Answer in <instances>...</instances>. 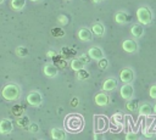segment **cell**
Returning a JSON list of instances; mask_svg holds the SVG:
<instances>
[{"mask_svg":"<svg viewBox=\"0 0 156 140\" xmlns=\"http://www.w3.org/2000/svg\"><path fill=\"white\" fill-rule=\"evenodd\" d=\"M119 79L127 84V83H132L133 79H134V73L130 68H123L121 72H119Z\"/></svg>","mask_w":156,"mask_h":140,"instance_id":"obj_7","label":"cell"},{"mask_svg":"<svg viewBox=\"0 0 156 140\" xmlns=\"http://www.w3.org/2000/svg\"><path fill=\"white\" fill-rule=\"evenodd\" d=\"M124 139L126 140H138V134L135 131H127Z\"/></svg>","mask_w":156,"mask_h":140,"instance_id":"obj_27","label":"cell"},{"mask_svg":"<svg viewBox=\"0 0 156 140\" xmlns=\"http://www.w3.org/2000/svg\"><path fill=\"white\" fill-rule=\"evenodd\" d=\"M16 123H17V125L21 127V128H27L28 124H29V118H28L27 116H22V117H20V118L16 121Z\"/></svg>","mask_w":156,"mask_h":140,"instance_id":"obj_22","label":"cell"},{"mask_svg":"<svg viewBox=\"0 0 156 140\" xmlns=\"http://www.w3.org/2000/svg\"><path fill=\"white\" fill-rule=\"evenodd\" d=\"M46 56H48V57H50V58H52V57H55V56H57V55H56V52H55V51L50 50V51H48V52H46Z\"/></svg>","mask_w":156,"mask_h":140,"instance_id":"obj_36","label":"cell"},{"mask_svg":"<svg viewBox=\"0 0 156 140\" xmlns=\"http://www.w3.org/2000/svg\"><path fill=\"white\" fill-rule=\"evenodd\" d=\"M27 102L33 107H38L43 102V96L39 91H30L27 95Z\"/></svg>","mask_w":156,"mask_h":140,"instance_id":"obj_4","label":"cell"},{"mask_svg":"<svg viewBox=\"0 0 156 140\" xmlns=\"http://www.w3.org/2000/svg\"><path fill=\"white\" fill-rule=\"evenodd\" d=\"M95 140H104V139L101 138V135H100V134H96V135H95Z\"/></svg>","mask_w":156,"mask_h":140,"instance_id":"obj_37","label":"cell"},{"mask_svg":"<svg viewBox=\"0 0 156 140\" xmlns=\"http://www.w3.org/2000/svg\"><path fill=\"white\" fill-rule=\"evenodd\" d=\"M116 86H117V80L113 78H107L102 84V90L104 91H112L116 89Z\"/></svg>","mask_w":156,"mask_h":140,"instance_id":"obj_13","label":"cell"},{"mask_svg":"<svg viewBox=\"0 0 156 140\" xmlns=\"http://www.w3.org/2000/svg\"><path fill=\"white\" fill-rule=\"evenodd\" d=\"M105 123H106V119L104 117H98L96 118V129L98 130H102L105 128V125H106Z\"/></svg>","mask_w":156,"mask_h":140,"instance_id":"obj_25","label":"cell"},{"mask_svg":"<svg viewBox=\"0 0 156 140\" xmlns=\"http://www.w3.org/2000/svg\"><path fill=\"white\" fill-rule=\"evenodd\" d=\"M78 38H79L82 41H90V40L93 39V34H91L90 29L83 27V28H80V29L78 30Z\"/></svg>","mask_w":156,"mask_h":140,"instance_id":"obj_12","label":"cell"},{"mask_svg":"<svg viewBox=\"0 0 156 140\" xmlns=\"http://www.w3.org/2000/svg\"><path fill=\"white\" fill-rule=\"evenodd\" d=\"M149 95L151 99H155L156 100V85H151L150 89H149Z\"/></svg>","mask_w":156,"mask_h":140,"instance_id":"obj_34","label":"cell"},{"mask_svg":"<svg viewBox=\"0 0 156 140\" xmlns=\"http://www.w3.org/2000/svg\"><path fill=\"white\" fill-rule=\"evenodd\" d=\"M16 54H17V56H20V57H24V56L28 55V50H27L24 46H18V47L16 49Z\"/></svg>","mask_w":156,"mask_h":140,"instance_id":"obj_26","label":"cell"},{"mask_svg":"<svg viewBox=\"0 0 156 140\" xmlns=\"http://www.w3.org/2000/svg\"><path fill=\"white\" fill-rule=\"evenodd\" d=\"M51 34L55 37V38H62L65 35V30L61 28V27H55L51 29Z\"/></svg>","mask_w":156,"mask_h":140,"instance_id":"obj_23","label":"cell"},{"mask_svg":"<svg viewBox=\"0 0 156 140\" xmlns=\"http://www.w3.org/2000/svg\"><path fill=\"white\" fill-rule=\"evenodd\" d=\"M88 55H89V57H90L91 60H96V61H99L100 58L104 57V52H102V50H101L100 47H98V46H93V47H90V49L88 50Z\"/></svg>","mask_w":156,"mask_h":140,"instance_id":"obj_10","label":"cell"},{"mask_svg":"<svg viewBox=\"0 0 156 140\" xmlns=\"http://www.w3.org/2000/svg\"><path fill=\"white\" fill-rule=\"evenodd\" d=\"M4 2V0H0V4H2Z\"/></svg>","mask_w":156,"mask_h":140,"instance_id":"obj_41","label":"cell"},{"mask_svg":"<svg viewBox=\"0 0 156 140\" xmlns=\"http://www.w3.org/2000/svg\"><path fill=\"white\" fill-rule=\"evenodd\" d=\"M30 1H34V2H37V1H40V0H30Z\"/></svg>","mask_w":156,"mask_h":140,"instance_id":"obj_40","label":"cell"},{"mask_svg":"<svg viewBox=\"0 0 156 140\" xmlns=\"http://www.w3.org/2000/svg\"><path fill=\"white\" fill-rule=\"evenodd\" d=\"M58 73V69L55 63H46L44 66V74L49 78H55Z\"/></svg>","mask_w":156,"mask_h":140,"instance_id":"obj_9","label":"cell"},{"mask_svg":"<svg viewBox=\"0 0 156 140\" xmlns=\"http://www.w3.org/2000/svg\"><path fill=\"white\" fill-rule=\"evenodd\" d=\"M93 1H94V2H101L102 0H93Z\"/></svg>","mask_w":156,"mask_h":140,"instance_id":"obj_39","label":"cell"},{"mask_svg":"<svg viewBox=\"0 0 156 140\" xmlns=\"http://www.w3.org/2000/svg\"><path fill=\"white\" fill-rule=\"evenodd\" d=\"M115 21L118 24H124V23H127V22L130 21V17L127 13H124V12H117L116 16H115Z\"/></svg>","mask_w":156,"mask_h":140,"instance_id":"obj_18","label":"cell"},{"mask_svg":"<svg viewBox=\"0 0 156 140\" xmlns=\"http://www.w3.org/2000/svg\"><path fill=\"white\" fill-rule=\"evenodd\" d=\"M88 78H89V72H88V71H85L84 68L77 71V79H79V80H85V79H88Z\"/></svg>","mask_w":156,"mask_h":140,"instance_id":"obj_24","label":"cell"},{"mask_svg":"<svg viewBox=\"0 0 156 140\" xmlns=\"http://www.w3.org/2000/svg\"><path fill=\"white\" fill-rule=\"evenodd\" d=\"M66 1H69V0H66Z\"/></svg>","mask_w":156,"mask_h":140,"instance_id":"obj_42","label":"cell"},{"mask_svg":"<svg viewBox=\"0 0 156 140\" xmlns=\"http://www.w3.org/2000/svg\"><path fill=\"white\" fill-rule=\"evenodd\" d=\"M113 121L115 122H117V124H121L122 123V121H123V114L121 113V112H116L115 114H113Z\"/></svg>","mask_w":156,"mask_h":140,"instance_id":"obj_29","label":"cell"},{"mask_svg":"<svg viewBox=\"0 0 156 140\" xmlns=\"http://www.w3.org/2000/svg\"><path fill=\"white\" fill-rule=\"evenodd\" d=\"M27 128H28V130H29L30 133H37V131H39V125H38L37 123H29Z\"/></svg>","mask_w":156,"mask_h":140,"instance_id":"obj_30","label":"cell"},{"mask_svg":"<svg viewBox=\"0 0 156 140\" xmlns=\"http://www.w3.org/2000/svg\"><path fill=\"white\" fill-rule=\"evenodd\" d=\"M136 19L140 24H149L152 21V13L149 7L146 6H140L136 10Z\"/></svg>","mask_w":156,"mask_h":140,"instance_id":"obj_3","label":"cell"},{"mask_svg":"<svg viewBox=\"0 0 156 140\" xmlns=\"http://www.w3.org/2000/svg\"><path fill=\"white\" fill-rule=\"evenodd\" d=\"M155 131H151V130H147V129H144L143 130V135L145 136V138H147V139H151V138H154L155 136Z\"/></svg>","mask_w":156,"mask_h":140,"instance_id":"obj_33","label":"cell"},{"mask_svg":"<svg viewBox=\"0 0 156 140\" xmlns=\"http://www.w3.org/2000/svg\"><path fill=\"white\" fill-rule=\"evenodd\" d=\"M13 129V124H12V121L9 119V118H4L0 121V134L2 135H6V134H10Z\"/></svg>","mask_w":156,"mask_h":140,"instance_id":"obj_6","label":"cell"},{"mask_svg":"<svg viewBox=\"0 0 156 140\" xmlns=\"http://www.w3.org/2000/svg\"><path fill=\"white\" fill-rule=\"evenodd\" d=\"M108 95L105 94V93H98L94 97V101L98 106H106L108 103Z\"/></svg>","mask_w":156,"mask_h":140,"instance_id":"obj_11","label":"cell"},{"mask_svg":"<svg viewBox=\"0 0 156 140\" xmlns=\"http://www.w3.org/2000/svg\"><path fill=\"white\" fill-rule=\"evenodd\" d=\"M126 108H127L129 112L136 111V108H138V100H135V99H129V100H127Z\"/></svg>","mask_w":156,"mask_h":140,"instance_id":"obj_19","label":"cell"},{"mask_svg":"<svg viewBox=\"0 0 156 140\" xmlns=\"http://www.w3.org/2000/svg\"><path fill=\"white\" fill-rule=\"evenodd\" d=\"M122 49H123L126 52H128V54H133V52H135V51L138 50V45H136V43H135L134 40H132V39H126V40L122 43Z\"/></svg>","mask_w":156,"mask_h":140,"instance_id":"obj_8","label":"cell"},{"mask_svg":"<svg viewBox=\"0 0 156 140\" xmlns=\"http://www.w3.org/2000/svg\"><path fill=\"white\" fill-rule=\"evenodd\" d=\"M21 94V89L17 84L15 83H10L7 85H5L1 90V95L6 101H15L20 97Z\"/></svg>","mask_w":156,"mask_h":140,"instance_id":"obj_1","label":"cell"},{"mask_svg":"<svg viewBox=\"0 0 156 140\" xmlns=\"http://www.w3.org/2000/svg\"><path fill=\"white\" fill-rule=\"evenodd\" d=\"M152 112H155L156 113V103L154 105V107H152Z\"/></svg>","mask_w":156,"mask_h":140,"instance_id":"obj_38","label":"cell"},{"mask_svg":"<svg viewBox=\"0 0 156 140\" xmlns=\"http://www.w3.org/2000/svg\"><path fill=\"white\" fill-rule=\"evenodd\" d=\"M107 65H108V62H107V60H105L104 57L99 60V67H100L101 69H106V67H107Z\"/></svg>","mask_w":156,"mask_h":140,"instance_id":"obj_35","label":"cell"},{"mask_svg":"<svg viewBox=\"0 0 156 140\" xmlns=\"http://www.w3.org/2000/svg\"><path fill=\"white\" fill-rule=\"evenodd\" d=\"M65 127L69 131H78L83 128V118L79 114L72 113L66 117L65 119Z\"/></svg>","mask_w":156,"mask_h":140,"instance_id":"obj_2","label":"cell"},{"mask_svg":"<svg viewBox=\"0 0 156 140\" xmlns=\"http://www.w3.org/2000/svg\"><path fill=\"white\" fill-rule=\"evenodd\" d=\"M90 32H91V34H94V35H96V37H101V35H104V33H105V27H104V24L96 22V23H94V24L91 26Z\"/></svg>","mask_w":156,"mask_h":140,"instance_id":"obj_15","label":"cell"},{"mask_svg":"<svg viewBox=\"0 0 156 140\" xmlns=\"http://www.w3.org/2000/svg\"><path fill=\"white\" fill-rule=\"evenodd\" d=\"M26 5V0H11V7L16 11L22 10Z\"/></svg>","mask_w":156,"mask_h":140,"instance_id":"obj_21","label":"cell"},{"mask_svg":"<svg viewBox=\"0 0 156 140\" xmlns=\"http://www.w3.org/2000/svg\"><path fill=\"white\" fill-rule=\"evenodd\" d=\"M119 95H121L124 100H129V99L133 97V95H134V89H133V86L130 85V83H127V84H124V85L121 86V89H119Z\"/></svg>","mask_w":156,"mask_h":140,"instance_id":"obj_5","label":"cell"},{"mask_svg":"<svg viewBox=\"0 0 156 140\" xmlns=\"http://www.w3.org/2000/svg\"><path fill=\"white\" fill-rule=\"evenodd\" d=\"M57 22H58L60 26H65V24L68 23V17L65 16V15H60V16L57 17Z\"/></svg>","mask_w":156,"mask_h":140,"instance_id":"obj_28","label":"cell"},{"mask_svg":"<svg viewBox=\"0 0 156 140\" xmlns=\"http://www.w3.org/2000/svg\"><path fill=\"white\" fill-rule=\"evenodd\" d=\"M74 52H76L74 50H72V49H68V47H63V49H62V55H63L65 57H67V56L69 57V56H71L72 54H74Z\"/></svg>","mask_w":156,"mask_h":140,"instance_id":"obj_32","label":"cell"},{"mask_svg":"<svg viewBox=\"0 0 156 140\" xmlns=\"http://www.w3.org/2000/svg\"><path fill=\"white\" fill-rule=\"evenodd\" d=\"M78 58H79V60H80V61H82L84 65L89 63V62H90V60H91V58L89 57V55H88V54H82V55H80Z\"/></svg>","mask_w":156,"mask_h":140,"instance_id":"obj_31","label":"cell"},{"mask_svg":"<svg viewBox=\"0 0 156 140\" xmlns=\"http://www.w3.org/2000/svg\"><path fill=\"white\" fill-rule=\"evenodd\" d=\"M151 113H152V107L149 102H144V103L140 105V107H139V114L140 116H146L147 117Z\"/></svg>","mask_w":156,"mask_h":140,"instance_id":"obj_17","label":"cell"},{"mask_svg":"<svg viewBox=\"0 0 156 140\" xmlns=\"http://www.w3.org/2000/svg\"><path fill=\"white\" fill-rule=\"evenodd\" d=\"M130 34L133 37H135V38L143 37V34H144V27H143V24H140V23L133 24L132 28H130Z\"/></svg>","mask_w":156,"mask_h":140,"instance_id":"obj_14","label":"cell"},{"mask_svg":"<svg viewBox=\"0 0 156 140\" xmlns=\"http://www.w3.org/2000/svg\"><path fill=\"white\" fill-rule=\"evenodd\" d=\"M51 138L54 140H66V133H65V130H62L60 128H52Z\"/></svg>","mask_w":156,"mask_h":140,"instance_id":"obj_16","label":"cell"},{"mask_svg":"<svg viewBox=\"0 0 156 140\" xmlns=\"http://www.w3.org/2000/svg\"><path fill=\"white\" fill-rule=\"evenodd\" d=\"M71 68L77 72V71H79V69L84 68V63H83L79 58H73V60L71 61Z\"/></svg>","mask_w":156,"mask_h":140,"instance_id":"obj_20","label":"cell"}]
</instances>
